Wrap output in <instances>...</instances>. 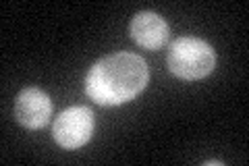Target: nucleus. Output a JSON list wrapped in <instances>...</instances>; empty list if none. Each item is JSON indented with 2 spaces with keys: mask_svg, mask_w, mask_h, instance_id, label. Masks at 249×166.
<instances>
[{
  "mask_svg": "<svg viewBox=\"0 0 249 166\" xmlns=\"http://www.w3.org/2000/svg\"><path fill=\"white\" fill-rule=\"evenodd\" d=\"M147 65L133 52H114L89 69L85 79L88 96L102 106H119L133 100L147 85Z\"/></svg>",
  "mask_w": 249,
  "mask_h": 166,
  "instance_id": "f257e3e1",
  "label": "nucleus"
},
{
  "mask_svg": "<svg viewBox=\"0 0 249 166\" xmlns=\"http://www.w3.org/2000/svg\"><path fill=\"white\" fill-rule=\"evenodd\" d=\"M166 62L170 73L177 77L187 79V81H196L204 79L214 71L216 67V54L214 48L208 42L199 37H177L168 48Z\"/></svg>",
  "mask_w": 249,
  "mask_h": 166,
  "instance_id": "f03ea898",
  "label": "nucleus"
},
{
  "mask_svg": "<svg viewBox=\"0 0 249 166\" xmlns=\"http://www.w3.org/2000/svg\"><path fill=\"white\" fill-rule=\"evenodd\" d=\"M93 133V112L88 106H71L60 112L52 127L56 144L65 149H77L89 141Z\"/></svg>",
  "mask_w": 249,
  "mask_h": 166,
  "instance_id": "7ed1b4c3",
  "label": "nucleus"
},
{
  "mask_svg": "<svg viewBox=\"0 0 249 166\" xmlns=\"http://www.w3.org/2000/svg\"><path fill=\"white\" fill-rule=\"evenodd\" d=\"M52 116V102L40 88H25L15 100V118L27 129H42Z\"/></svg>",
  "mask_w": 249,
  "mask_h": 166,
  "instance_id": "20e7f679",
  "label": "nucleus"
},
{
  "mask_svg": "<svg viewBox=\"0 0 249 166\" xmlns=\"http://www.w3.org/2000/svg\"><path fill=\"white\" fill-rule=\"evenodd\" d=\"M129 34L145 50H158L168 39V25L158 13L142 11L131 19Z\"/></svg>",
  "mask_w": 249,
  "mask_h": 166,
  "instance_id": "39448f33",
  "label": "nucleus"
}]
</instances>
